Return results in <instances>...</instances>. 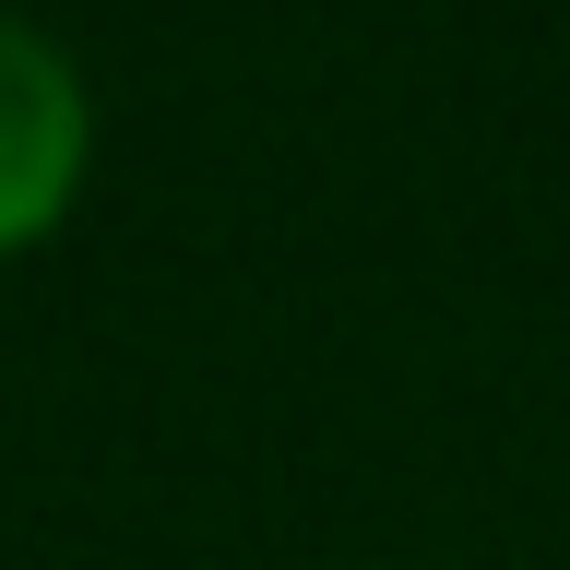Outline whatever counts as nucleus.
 <instances>
[{
	"label": "nucleus",
	"instance_id": "nucleus-1",
	"mask_svg": "<svg viewBox=\"0 0 570 570\" xmlns=\"http://www.w3.org/2000/svg\"><path fill=\"white\" fill-rule=\"evenodd\" d=\"M96 71L60 24L0 0V262L48 249L96 190Z\"/></svg>",
	"mask_w": 570,
	"mask_h": 570
}]
</instances>
